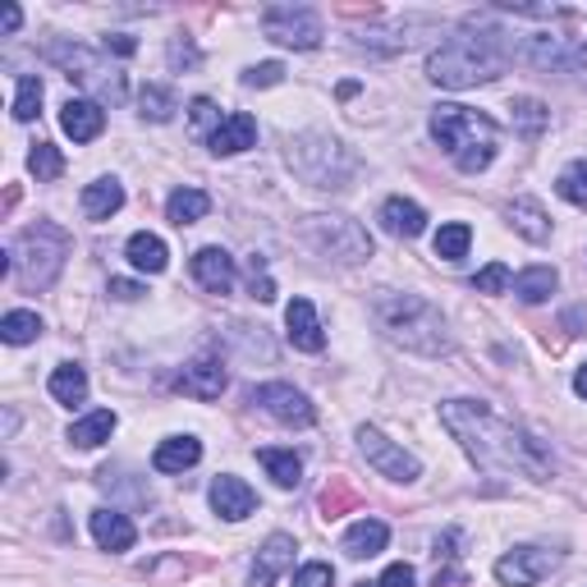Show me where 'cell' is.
<instances>
[{
	"instance_id": "obj_31",
	"label": "cell",
	"mask_w": 587,
	"mask_h": 587,
	"mask_svg": "<svg viewBox=\"0 0 587 587\" xmlns=\"http://www.w3.org/2000/svg\"><path fill=\"white\" fill-rule=\"evenodd\" d=\"M358 505H363V496H358V486H354L349 478H331V482L322 486V496H317L322 518H345V514H354Z\"/></svg>"
},
{
	"instance_id": "obj_47",
	"label": "cell",
	"mask_w": 587,
	"mask_h": 587,
	"mask_svg": "<svg viewBox=\"0 0 587 587\" xmlns=\"http://www.w3.org/2000/svg\"><path fill=\"white\" fill-rule=\"evenodd\" d=\"M377 587H418V574H413V565H390Z\"/></svg>"
},
{
	"instance_id": "obj_44",
	"label": "cell",
	"mask_w": 587,
	"mask_h": 587,
	"mask_svg": "<svg viewBox=\"0 0 587 587\" xmlns=\"http://www.w3.org/2000/svg\"><path fill=\"white\" fill-rule=\"evenodd\" d=\"M189 115H193V125H198V129H211V134L221 129V119H226L221 111H216L211 97H193V102H189Z\"/></svg>"
},
{
	"instance_id": "obj_23",
	"label": "cell",
	"mask_w": 587,
	"mask_h": 587,
	"mask_svg": "<svg viewBox=\"0 0 587 587\" xmlns=\"http://www.w3.org/2000/svg\"><path fill=\"white\" fill-rule=\"evenodd\" d=\"M386 542H390V528L381 518H358L345 533V542H339V551H345L349 560H373V555L386 551Z\"/></svg>"
},
{
	"instance_id": "obj_37",
	"label": "cell",
	"mask_w": 587,
	"mask_h": 587,
	"mask_svg": "<svg viewBox=\"0 0 587 587\" xmlns=\"http://www.w3.org/2000/svg\"><path fill=\"white\" fill-rule=\"evenodd\" d=\"M42 78L38 74H19L14 78V119H19V125H28V119H38V111H42Z\"/></svg>"
},
{
	"instance_id": "obj_14",
	"label": "cell",
	"mask_w": 587,
	"mask_h": 587,
	"mask_svg": "<svg viewBox=\"0 0 587 587\" xmlns=\"http://www.w3.org/2000/svg\"><path fill=\"white\" fill-rule=\"evenodd\" d=\"M285 335H290V345L303 349V354H322V349H326L322 317H317V307L307 303V298H294V303L285 307Z\"/></svg>"
},
{
	"instance_id": "obj_19",
	"label": "cell",
	"mask_w": 587,
	"mask_h": 587,
	"mask_svg": "<svg viewBox=\"0 0 587 587\" xmlns=\"http://www.w3.org/2000/svg\"><path fill=\"white\" fill-rule=\"evenodd\" d=\"M193 281L207 290V294H230L234 290V258L226 249H198L193 253Z\"/></svg>"
},
{
	"instance_id": "obj_11",
	"label": "cell",
	"mask_w": 587,
	"mask_h": 587,
	"mask_svg": "<svg viewBox=\"0 0 587 587\" xmlns=\"http://www.w3.org/2000/svg\"><path fill=\"white\" fill-rule=\"evenodd\" d=\"M560 560H565V555L551 551V546H514L496 560V578L505 587H537Z\"/></svg>"
},
{
	"instance_id": "obj_12",
	"label": "cell",
	"mask_w": 587,
	"mask_h": 587,
	"mask_svg": "<svg viewBox=\"0 0 587 587\" xmlns=\"http://www.w3.org/2000/svg\"><path fill=\"white\" fill-rule=\"evenodd\" d=\"M253 405L262 413H271L275 422H285V427H313L317 422V409H313V399H307L303 390L285 386V381H266L253 390Z\"/></svg>"
},
{
	"instance_id": "obj_38",
	"label": "cell",
	"mask_w": 587,
	"mask_h": 587,
	"mask_svg": "<svg viewBox=\"0 0 587 587\" xmlns=\"http://www.w3.org/2000/svg\"><path fill=\"white\" fill-rule=\"evenodd\" d=\"M555 193H560L569 207H583L587 211V157L569 161L560 175H555Z\"/></svg>"
},
{
	"instance_id": "obj_50",
	"label": "cell",
	"mask_w": 587,
	"mask_h": 587,
	"mask_svg": "<svg viewBox=\"0 0 587 587\" xmlns=\"http://www.w3.org/2000/svg\"><path fill=\"white\" fill-rule=\"evenodd\" d=\"M19 23H23L19 6H6V33H19Z\"/></svg>"
},
{
	"instance_id": "obj_42",
	"label": "cell",
	"mask_w": 587,
	"mask_h": 587,
	"mask_svg": "<svg viewBox=\"0 0 587 587\" xmlns=\"http://www.w3.org/2000/svg\"><path fill=\"white\" fill-rule=\"evenodd\" d=\"M249 294L258 298V303H271L275 298V281L266 275V258H249Z\"/></svg>"
},
{
	"instance_id": "obj_39",
	"label": "cell",
	"mask_w": 587,
	"mask_h": 587,
	"mask_svg": "<svg viewBox=\"0 0 587 587\" xmlns=\"http://www.w3.org/2000/svg\"><path fill=\"white\" fill-rule=\"evenodd\" d=\"M42 335V317L38 313H6V322H0V339L6 345H33V339Z\"/></svg>"
},
{
	"instance_id": "obj_4",
	"label": "cell",
	"mask_w": 587,
	"mask_h": 587,
	"mask_svg": "<svg viewBox=\"0 0 587 587\" xmlns=\"http://www.w3.org/2000/svg\"><path fill=\"white\" fill-rule=\"evenodd\" d=\"M431 138L441 143L446 157L463 170V175H478L496 161V119L473 111V106H454V102H441L431 106Z\"/></svg>"
},
{
	"instance_id": "obj_43",
	"label": "cell",
	"mask_w": 587,
	"mask_h": 587,
	"mask_svg": "<svg viewBox=\"0 0 587 587\" xmlns=\"http://www.w3.org/2000/svg\"><path fill=\"white\" fill-rule=\"evenodd\" d=\"M275 83H285V65H281V60H262V65L243 70V87H275Z\"/></svg>"
},
{
	"instance_id": "obj_3",
	"label": "cell",
	"mask_w": 587,
	"mask_h": 587,
	"mask_svg": "<svg viewBox=\"0 0 587 587\" xmlns=\"http://www.w3.org/2000/svg\"><path fill=\"white\" fill-rule=\"evenodd\" d=\"M373 317L386 331V339H395L399 349L422 354V358H441L450 354V326L441 317V307L422 298V294H399V290H381L373 298Z\"/></svg>"
},
{
	"instance_id": "obj_21",
	"label": "cell",
	"mask_w": 587,
	"mask_h": 587,
	"mask_svg": "<svg viewBox=\"0 0 587 587\" xmlns=\"http://www.w3.org/2000/svg\"><path fill=\"white\" fill-rule=\"evenodd\" d=\"M92 542H97L102 551H129L138 542V528H134V518L129 514H119V510H92Z\"/></svg>"
},
{
	"instance_id": "obj_36",
	"label": "cell",
	"mask_w": 587,
	"mask_h": 587,
	"mask_svg": "<svg viewBox=\"0 0 587 587\" xmlns=\"http://www.w3.org/2000/svg\"><path fill=\"white\" fill-rule=\"evenodd\" d=\"M431 249H437V258H446V262L469 258V249H473V230L463 226V221H450V226H441V230H437V239H431Z\"/></svg>"
},
{
	"instance_id": "obj_46",
	"label": "cell",
	"mask_w": 587,
	"mask_h": 587,
	"mask_svg": "<svg viewBox=\"0 0 587 587\" xmlns=\"http://www.w3.org/2000/svg\"><path fill=\"white\" fill-rule=\"evenodd\" d=\"M198 60H202V55L193 51V42H189V38H175V42H170V65H175V70H193Z\"/></svg>"
},
{
	"instance_id": "obj_5",
	"label": "cell",
	"mask_w": 587,
	"mask_h": 587,
	"mask_svg": "<svg viewBox=\"0 0 587 587\" xmlns=\"http://www.w3.org/2000/svg\"><path fill=\"white\" fill-rule=\"evenodd\" d=\"M70 258V234L60 230L55 221H38L19 230V239L10 243V266H14V281L23 294H42L60 281Z\"/></svg>"
},
{
	"instance_id": "obj_34",
	"label": "cell",
	"mask_w": 587,
	"mask_h": 587,
	"mask_svg": "<svg viewBox=\"0 0 587 587\" xmlns=\"http://www.w3.org/2000/svg\"><path fill=\"white\" fill-rule=\"evenodd\" d=\"M555 285H560V275H555V266H528L514 275V294L523 303H546L555 294Z\"/></svg>"
},
{
	"instance_id": "obj_7",
	"label": "cell",
	"mask_w": 587,
	"mask_h": 587,
	"mask_svg": "<svg viewBox=\"0 0 587 587\" xmlns=\"http://www.w3.org/2000/svg\"><path fill=\"white\" fill-rule=\"evenodd\" d=\"M42 60H51L55 70H65V78H78L83 87L97 92V106H102V102L119 106V102L129 97L125 74H119V70H106V60H102L97 51H87L83 42H46V46H42Z\"/></svg>"
},
{
	"instance_id": "obj_41",
	"label": "cell",
	"mask_w": 587,
	"mask_h": 587,
	"mask_svg": "<svg viewBox=\"0 0 587 587\" xmlns=\"http://www.w3.org/2000/svg\"><path fill=\"white\" fill-rule=\"evenodd\" d=\"M510 285H514V275H510L505 262H491V266H482V271L473 275V290H478V294H505Z\"/></svg>"
},
{
	"instance_id": "obj_2",
	"label": "cell",
	"mask_w": 587,
	"mask_h": 587,
	"mask_svg": "<svg viewBox=\"0 0 587 587\" xmlns=\"http://www.w3.org/2000/svg\"><path fill=\"white\" fill-rule=\"evenodd\" d=\"M505 33L491 28L482 19H469L450 33L437 51L427 55V78L437 87H450V92H463V87H478V83H496L510 65V51L501 42Z\"/></svg>"
},
{
	"instance_id": "obj_1",
	"label": "cell",
	"mask_w": 587,
	"mask_h": 587,
	"mask_svg": "<svg viewBox=\"0 0 587 587\" xmlns=\"http://www.w3.org/2000/svg\"><path fill=\"white\" fill-rule=\"evenodd\" d=\"M441 422L446 431L463 446L478 469L491 473H518L528 482H551L555 478V459L551 450L533 437L528 427L510 422L505 413H496L482 399H446L441 405Z\"/></svg>"
},
{
	"instance_id": "obj_8",
	"label": "cell",
	"mask_w": 587,
	"mask_h": 587,
	"mask_svg": "<svg viewBox=\"0 0 587 587\" xmlns=\"http://www.w3.org/2000/svg\"><path fill=\"white\" fill-rule=\"evenodd\" d=\"M303 243L335 266H363L373 258V234H367L354 216H307Z\"/></svg>"
},
{
	"instance_id": "obj_52",
	"label": "cell",
	"mask_w": 587,
	"mask_h": 587,
	"mask_svg": "<svg viewBox=\"0 0 587 587\" xmlns=\"http://www.w3.org/2000/svg\"><path fill=\"white\" fill-rule=\"evenodd\" d=\"M574 395H578V399H587V363L574 373Z\"/></svg>"
},
{
	"instance_id": "obj_16",
	"label": "cell",
	"mask_w": 587,
	"mask_h": 587,
	"mask_svg": "<svg viewBox=\"0 0 587 587\" xmlns=\"http://www.w3.org/2000/svg\"><path fill=\"white\" fill-rule=\"evenodd\" d=\"M294 537L290 533H271L258 551V560H253V574H249V587H275V578H281L290 565H294Z\"/></svg>"
},
{
	"instance_id": "obj_18",
	"label": "cell",
	"mask_w": 587,
	"mask_h": 587,
	"mask_svg": "<svg viewBox=\"0 0 587 587\" xmlns=\"http://www.w3.org/2000/svg\"><path fill=\"white\" fill-rule=\"evenodd\" d=\"M207 147L216 151V157H234V151H249L258 147V119L249 111H234L221 119V129L207 134Z\"/></svg>"
},
{
	"instance_id": "obj_29",
	"label": "cell",
	"mask_w": 587,
	"mask_h": 587,
	"mask_svg": "<svg viewBox=\"0 0 587 587\" xmlns=\"http://www.w3.org/2000/svg\"><path fill=\"white\" fill-rule=\"evenodd\" d=\"M115 413L111 409H97V413H87V418H78L74 427H70V446L74 450H97V446H106L111 441V431H115Z\"/></svg>"
},
{
	"instance_id": "obj_27",
	"label": "cell",
	"mask_w": 587,
	"mask_h": 587,
	"mask_svg": "<svg viewBox=\"0 0 587 587\" xmlns=\"http://www.w3.org/2000/svg\"><path fill=\"white\" fill-rule=\"evenodd\" d=\"M119 207H125V189H119V179H111V175L92 179L83 189V216L87 221H111Z\"/></svg>"
},
{
	"instance_id": "obj_10",
	"label": "cell",
	"mask_w": 587,
	"mask_h": 587,
	"mask_svg": "<svg viewBox=\"0 0 587 587\" xmlns=\"http://www.w3.org/2000/svg\"><path fill=\"white\" fill-rule=\"evenodd\" d=\"M358 450L367 454V463L381 473V478H390V482H418L422 478V463H418V454H409L405 446H395L381 427H358Z\"/></svg>"
},
{
	"instance_id": "obj_24",
	"label": "cell",
	"mask_w": 587,
	"mask_h": 587,
	"mask_svg": "<svg viewBox=\"0 0 587 587\" xmlns=\"http://www.w3.org/2000/svg\"><path fill=\"white\" fill-rule=\"evenodd\" d=\"M198 459H202L198 437H166L157 450H151V469L157 473H189Z\"/></svg>"
},
{
	"instance_id": "obj_9",
	"label": "cell",
	"mask_w": 587,
	"mask_h": 587,
	"mask_svg": "<svg viewBox=\"0 0 587 587\" xmlns=\"http://www.w3.org/2000/svg\"><path fill=\"white\" fill-rule=\"evenodd\" d=\"M262 33L281 46H294V51H313L322 46V14L313 6H266L262 14Z\"/></svg>"
},
{
	"instance_id": "obj_48",
	"label": "cell",
	"mask_w": 587,
	"mask_h": 587,
	"mask_svg": "<svg viewBox=\"0 0 587 587\" xmlns=\"http://www.w3.org/2000/svg\"><path fill=\"white\" fill-rule=\"evenodd\" d=\"M111 294H115V298H125V303H134V298H143L147 290L134 285V281H111Z\"/></svg>"
},
{
	"instance_id": "obj_20",
	"label": "cell",
	"mask_w": 587,
	"mask_h": 587,
	"mask_svg": "<svg viewBox=\"0 0 587 587\" xmlns=\"http://www.w3.org/2000/svg\"><path fill=\"white\" fill-rule=\"evenodd\" d=\"M60 129H65L74 143H92L106 129V111L97 102H87V97H70L65 106H60Z\"/></svg>"
},
{
	"instance_id": "obj_22",
	"label": "cell",
	"mask_w": 587,
	"mask_h": 587,
	"mask_svg": "<svg viewBox=\"0 0 587 587\" xmlns=\"http://www.w3.org/2000/svg\"><path fill=\"white\" fill-rule=\"evenodd\" d=\"M505 221H510L514 234H523L528 243H546L551 239V216H546V207L537 198H514L505 207Z\"/></svg>"
},
{
	"instance_id": "obj_32",
	"label": "cell",
	"mask_w": 587,
	"mask_h": 587,
	"mask_svg": "<svg viewBox=\"0 0 587 587\" xmlns=\"http://www.w3.org/2000/svg\"><path fill=\"white\" fill-rule=\"evenodd\" d=\"M514 134L523 138V143H537L546 129H551V111L537 102V97H514Z\"/></svg>"
},
{
	"instance_id": "obj_25",
	"label": "cell",
	"mask_w": 587,
	"mask_h": 587,
	"mask_svg": "<svg viewBox=\"0 0 587 587\" xmlns=\"http://www.w3.org/2000/svg\"><path fill=\"white\" fill-rule=\"evenodd\" d=\"M381 226L395 239H418L427 230V211L418 202H409V198H386L381 202Z\"/></svg>"
},
{
	"instance_id": "obj_45",
	"label": "cell",
	"mask_w": 587,
	"mask_h": 587,
	"mask_svg": "<svg viewBox=\"0 0 587 587\" xmlns=\"http://www.w3.org/2000/svg\"><path fill=\"white\" fill-rule=\"evenodd\" d=\"M294 587H335V569L322 565V560H313V565H303L294 574Z\"/></svg>"
},
{
	"instance_id": "obj_13",
	"label": "cell",
	"mask_w": 587,
	"mask_h": 587,
	"mask_svg": "<svg viewBox=\"0 0 587 587\" xmlns=\"http://www.w3.org/2000/svg\"><path fill=\"white\" fill-rule=\"evenodd\" d=\"M574 55H578V46L569 38H560V33H533V38H523V46H518V60H528L533 70H546V74L574 70Z\"/></svg>"
},
{
	"instance_id": "obj_51",
	"label": "cell",
	"mask_w": 587,
	"mask_h": 587,
	"mask_svg": "<svg viewBox=\"0 0 587 587\" xmlns=\"http://www.w3.org/2000/svg\"><path fill=\"white\" fill-rule=\"evenodd\" d=\"M574 74L587 83V42H583V46H578V55H574Z\"/></svg>"
},
{
	"instance_id": "obj_35",
	"label": "cell",
	"mask_w": 587,
	"mask_h": 587,
	"mask_svg": "<svg viewBox=\"0 0 587 587\" xmlns=\"http://www.w3.org/2000/svg\"><path fill=\"white\" fill-rule=\"evenodd\" d=\"M207 211H211V198H207L202 189H175L170 202H166V216H170L179 230H184V226H198Z\"/></svg>"
},
{
	"instance_id": "obj_49",
	"label": "cell",
	"mask_w": 587,
	"mask_h": 587,
	"mask_svg": "<svg viewBox=\"0 0 587 587\" xmlns=\"http://www.w3.org/2000/svg\"><path fill=\"white\" fill-rule=\"evenodd\" d=\"M106 51H115V55H134V51H138V42H134V38H125V33H115V38H106Z\"/></svg>"
},
{
	"instance_id": "obj_26",
	"label": "cell",
	"mask_w": 587,
	"mask_h": 587,
	"mask_svg": "<svg viewBox=\"0 0 587 587\" xmlns=\"http://www.w3.org/2000/svg\"><path fill=\"white\" fill-rule=\"evenodd\" d=\"M125 258H129V266H134V271H147V275H161V271L170 266V249H166V239H161V234H147V230L129 234Z\"/></svg>"
},
{
	"instance_id": "obj_6",
	"label": "cell",
	"mask_w": 587,
	"mask_h": 587,
	"mask_svg": "<svg viewBox=\"0 0 587 587\" xmlns=\"http://www.w3.org/2000/svg\"><path fill=\"white\" fill-rule=\"evenodd\" d=\"M290 166L303 184H313V189H349V179L358 175V157L354 151L331 138V134H298L290 138Z\"/></svg>"
},
{
	"instance_id": "obj_30",
	"label": "cell",
	"mask_w": 587,
	"mask_h": 587,
	"mask_svg": "<svg viewBox=\"0 0 587 587\" xmlns=\"http://www.w3.org/2000/svg\"><path fill=\"white\" fill-rule=\"evenodd\" d=\"M258 463L266 469V478L275 482V486H285V491H294L298 482H303V459L294 454V450H258Z\"/></svg>"
},
{
	"instance_id": "obj_17",
	"label": "cell",
	"mask_w": 587,
	"mask_h": 587,
	"mask_svg": "<svg viewBox=\"0 0 587 587\" xmlns=\"http://www.w3.org/2000/svg\"><path fill=\"white\" fill-rule=\"evenodd\" d=\"M189 399H221L226 395V386H230V373H226V363L221 358H198V363H189L179 373V381H175Z\"/></svg>"
},
{
	"instance_id": "obj_28",
	"label": "cell",
	"mask_w": 587,
	"mask_h": 587,
	"mask_svg": "<svg viewBox=\"0 0 587 587\" xmlns=\"http://www.w3.org/2000/svg\"><path fill=\"white\" fill-rule=\"evenodd\" d=\"M46 390H51L55 405L74 409V405H83V399H87V373H83L78 363H60L55 373H51V381H46Z\"/></svg>"
},
{
	"instance_id": "obj_15",
	"label": "cell",
	"mask_w": 587,
	"mask_h": 587,
	"mask_svg": "<svg viewBox=\"0 0 587 587\" xmlns=\"http://www.w3.org/2000/svg\"><path fill=\"white\" fill-rule=\"evenodd\" d=\"M211 510L221 518H230V523H239V518H249L258 510V491L234 473H221L211 482Z\"/></svg>"
},
{
	"instance_id": "obj_33",
	"label": "cell",
	"mask_w": 587,
	"mask_h": 587,
	"mask_svg": "<svg viewBox=\"0 0 587 587\" xmlns=\"http://www.w3.org/2000/svg\"><path fill=\"white\" fill-rule=\"evenodd\" d=\"M175 111H179L175 87H166V83H143V92H138V115L143 119H151V125H166Z\"/></svg>"
},
{
	"instance_id": "obj_40",
	"label": "cell",
	"mask_w": 587,
	"mask_h": 587,
	"mask_svg": "<svg viewBox=\"0 0 587 587\" xmlns=\"http://www.w3.org/2000/svg\"><path fill=\"white\" fill-rule=\"evenodd\" d=\"M28 170L38 175V184H46V179H60V175H65V157H60V147H51V143H38L33 151H28Z\"/></svg>"
}]
</instances>
